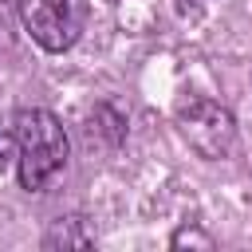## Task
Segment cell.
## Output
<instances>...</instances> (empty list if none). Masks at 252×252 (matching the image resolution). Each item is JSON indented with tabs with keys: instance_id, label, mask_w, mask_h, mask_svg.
I'll use <instances>...</instances> for the list:
<instances>
[{
	"instance_id": "5",
	"label": "cell",
	"mask_w": 252,
	"mask_h": 252,
	"mask_svg": "<svg viewBox=\"0 0 252 252\" xmlns=\"http://www.w3.org/2000/svg\"><path fill=\"white\" fill-rule=\"evenodd\" d=\"M16 165V114H0V173Z\"/></svg>"
},
{
	"instance_id": "2",
	"label": "cell",
	"mask_w": 252,
	"mask_h": 252,
	"mask_svg": "<svg viewBox=\"0 0 252 252\" xmlns=\"http://www.w3.org/2000/svg\"><path fill=\"white\" fill-rule=\"evenodd\" d=\"M177 126H181V138L209 161L217 158H228L232 146H236V118L228 106L213 102V98H185L177 106Z\"/></svg>"
},
{
	"instance_id": "3",
	"label": "cell",
	"mask_w": 252,
	"mask_h": 252,
	"mask_svg": "<svg viewBox=\"0 0 252 252\" xmlns=\"http://www.w3.org/2000/svg\"><path fill=\"white\" fill-rule=\"evenodd\" d=\"M16 4H20V20H24L28 35L51 55L67 51L79 39L83 20H87L83 0H16Z\"/></svg>"
},
{
	"instance_id": "6",
	"label": "cell",
	"mask_w": 252,
	"mask_h": 252,
	"mask_svg": "<svg viewBox=\"0 0 252 252\" xmlns=\"http://www.w3.org/2000/svg\"><path fill=\"white\" fill-rule=\"evenodd\" d=\"M169 244H173V248H205V252H209V248H213V236L201 232V228H177Z\"/></svg>"
},
{
	"instance_id": "7",
	"label": "cell",
	"mask_w": 252,
	"mask_h": 252,
	"mask_svg": "<svg viewBox=\"0 0 252 252\" xmlns=\"http://www.w3.org/2000/svg\"><path fill=\"white\" fill-rule=\"evenodd\" d=\"M181 8H197V4H205V0H177Z\"/></svg>"
},
{
	"instance_id": "8",
	"label": "cell",
	"mask_w": 252,
	"mask_h": 252,
	"mask_svg": "<svg viewBox=\"0 0 252 252\" xmlns=\"http://www.w3.org/2000/svg\"><path fill=\"white\" fill-rule=\"evenodd\" d=\"M0 4H4V0H0Z\"/></svg>"
},
{
	"instance_id": "4",
	"label": "cell",
	"mask_w": 252,
	"mask_h": 252,
	"mask_svg": "<svg viewBox=\"0 0 252 252\" xmlns=\"http://www.w3.org/2000/svg\"><path fill=\"white\" fill-rule=\"evenodd\" d=\"M43 244H47V248H59V244L87 248V244H94V236L83 228V217H59V220L51 224V232L43 236Z\"/></svg>"
},
{
	"instance_id": "1",
	"label": "cell",
	"mask_w": 252,
	"mask_h": 252,
	"mask_svg": "<svg viewBox=\"0 0 252 252\" xmlns=\"http://www.w3.org/2000/svg\"><path fill=\"white\" fill-rule=\"evenodd\" d=\"M71 158V142L63 122L43 110V106H28L16 110V165H20V185L28 193H43Z\"/></svg>"
}]
</instances>
